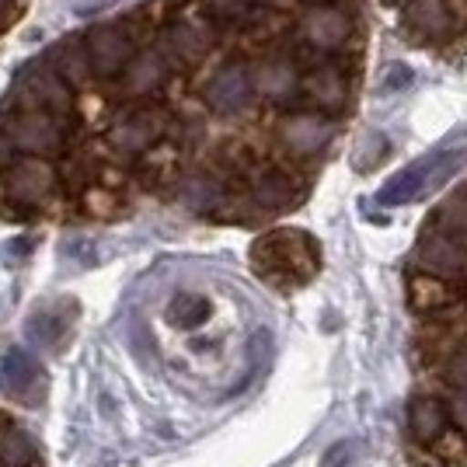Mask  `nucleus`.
<instances>
[{"label":"nucleus","instance_id":"nucleus-14","mask_svg":"<svg viewBox=\"0 0 467 467\" xmlns=\"http://www.w3.org/2000/svg\"><path fill=\"white\" fill-rule=\"evenodd\" d=\"M53 189H57V171L46 157L21 154L4 171V192L18 206H39L53 195Z\"/></svg>","mask_w":467,"mask_h":467},{"label":"nucleus","instance_id":"nucleus-3","mask_svg":"<svg viewBox=\"0 0 467 467\" xmlns=\"http://www.w3.org/2000/svg\"><path fill=\"white\" fill-rule=\"evenodd\" d=\"M296 46H304L314 57H338L359 39V25L356 15L346 11V4H331V7H307L296 18Z\"/></svg>","mask_w":467,"mask_h":467},{"label":"nucleus","instance_id":"nucleus-25","mask_svg":"<svg viewBox=\"0 0 467 467\" xmlns=\"http://www.w3.org/2000/svg\"><path fill=\"white\" fill-rule=\"evenodd\" d=\"M67 317L63 314H53V311H39L32 321H28V338H36L39 346L46 349H57L59 338H63V331H67Z\"/></svg>","mask_w":467,"mask_h":467},{"label":"nucleus","instance_id":"nucleus-11","mask_svg":"<svg viewBox=\"0 0 467 467\" xmlns=\"http://www.w3.org/2000/svg\"><path fill=\"white\" fill-rule=\"evenodd\" d=\"M252 67V88L254 98L269 101V105H290L300 98V63L290 57V53H265L258 57Z\"/></svg>","mask_w":467,"mask_h":467},{"label":"nucleus","instance_id":"nucleus-12","mask_svg":"<svg viewBox=\"0 0 467 467\" xmlns=\"http://www.w3.org/2000/svg\"><path fill=\"white\" fill-rule=\"evenodd\" d=\"M275 137L286 147V154L317 157V154H325L328 143L335 140V122H331V116H325V112L300 109V112H290V116L279 119Z\"/></svg>","mask_w":467,"mask_h":467},{"label":"nucleus","instance_id":"nucleus-27","mask_svg":"<svg viewBox=\"0 0 467 467\" xmlns=\"http://www.w3.org/2000/svg\"><path fill=\"white\" fill-rule=\"evenodd\" d=\"M349 461H352V443H335L321 457V467H349Z\"/></svg>","mask_w":467,"mask_h":467},{"label":"nucleus","instance_id":"nucleus-8","mask_svg":"<svg viewBox=\"0 0 467 467\" xmlns=\"http://www.w3.org/2000/svg\"><path fill=\"white\" fill-rule=\"evenodd\" d=\"M7 137H11V147L21 154L53 157L67 143V122L49 112H36V109H15V116L7 122Z\"/></svg>","mask_w":467,"mask_h":467},{"label":"nucleus","instance_id":"nucleus-32","mask_svg":"<svg viewBox=\"0 0 467 467\" xmlns=\"http://www.w3.org/2000/svg\"><path fill=\"white\" fill-rule=\"evenodd\" d=\"M390 4H398V7H401V4H405V0H390Z\"/></svg>","mask_w":467,"mask_h":467},{"label":"nucleus","instance_id":"nucleus-31","mask_svg":"<svg viewBox=\"0 0 467 467\" xmlns=\"http://www.w3.org/2000/svg\"><path fill=\"white\" fill-rule=\"evenodd\" d=\"M258 7H269V11H293L300 0H254Z\"/></svg>","mask_w":467,"mask_h":467},{"label":"nucleus","instance_id":"nucleus-16","mask_svg":"<svg viewBox=\"0 0 467 467\" xmlns=\"http://www.w3.org/2000/svg\"><path fill=\"white\" fill-rule=\"evenodd\" d=\"M300 199H304V185H296V178L286 175V171H265V175H258L252 182V192H248V202L265 216L286 213Z\"/></svg>","mask_w":467,"mask_h":467},{"label":"nucleus","instance_id":"nucleus-26","mask_svg":"<svg viewBox=\"0 0 467 467\" xmlns=\"http://www.w3.org/2000/svg\"><path fill=\"white\" fill-rule=\"evenodd\" d=\"M28 457H32V447H28V440L21 436V432H4L0 436V464L4 467H21L28 464Z\"/></svg>","mask_w":467,"mask_h":467},{"label":"nucleus","instance_id":"nucleus-7","mask_svg":"<svg viewBox=\"0 0 467 467\" xmlns=\"http://www.w3.org/2000/svg\"><path fill=\"white\" fill-rule=\"evenodd\" d=\"M202 101L206 109L216 112V116H244L254 101V88H252V67L241 63V59H231L223 67H216L210 80L202 84Z\"/></svg>","mask_w":467,"mask_h":467},{"label":"nucleus","instance_id":"nucleus-6","mask_svg":"<svg viewBox=\"0 0 467 467\" xmlns=\"http://www.w3.org/2000/svg\"><path fill=\"white\" fill-rule=\"evenodd\" d=\"M164 133H168V112L154 101H137L116 119L109 140H112V147L119 154L143 157L164 140Z\"/></svg>","mask_w":467,"mask_h":467},{"label":"nucleus","instance_id":"nucleus-24","mask_svg":"<svg viewBox=\"0 0 467 467\" xmlns=\"http://www.w3.org/2000/svg\"><path fill=\"white\" fill-rule=\"evenodd\" d=\"M171 321L182 325V328H195V325H202L206 321V314H210V304H206V296H199V293H178L175 300H171Z\"/></svg>","mask_w":467,"mask_h":467},{"label":"nucleus","instance_id":"nucleus-30","mask_svg":"<svg viewBox=\"0 0 467 467\" xmlns=\"http://www.w3.org/2000/svg\"><path fill=\"white\" fill-rule=\"evenodd\" d=\"M453 419H457V426L467 432V388H457V394H453Z\"/></svg>","mask_w":467,"mask_h":467},{"label":"nucleus","instance_id":"nucleus-20","mask_svg":"<svg viewBox=\"0 0 467 467\" xmlns=\"http://www.w3.org/2000/svg\"><path fill=\"white\" fill-rule=\"evenodd\" d=\"M409 426L419 443H436L447 432V411L436 398H415L409 409Z\"/></svg>","mask_w":467,"mask_h":467},{"label":"nucleus","instance_id":"nucleus-10","mask_svg":"<svg viewBox=\"0 0 467 467\" xmlns=\"http://www.w3.org/2000/svg\"><path fill=\"white\" fill-rule=\"evenodd\" d=\"M401 25L411 39L422 42V46H443L461 32L453 0H405Z\"/></svg>","mask_w":467,"mask_h":467},{"label":"nucleus","instance_id":"nucleus-23","mask_svg":"<svg viewBox=\"0 0 467 467\" xmlns=\"http://www.w3.org/2000/svg\"><path fill=\"white\" fill-rule=\"evenodd\" d=\"M436 231H443L447 237H453L457 244H464L467 248V192L453 195L447 206L440 210V216H436Z\"/></svg>","mask_w":467,"mask_h":467},{"label":"nucleus","instance_id":"nucleus-5","mask_svg":"<svg viewBox=\"0 0 467 467\" xmlns=\"http://www.w3.org/2000/svg\"><path fill=\"white\" fill-rule=\"evenodd\" d=\"M11 105L15 109L49 112V116L70 122V116H74V88L59 78L49 63H28L18 74V80H15Z\"/></svg>","mask_w":467,"mask_h":467},{"label":"nucleus","instance_id":"nucleus-28","mask_svg":"<svg viewBox=\"0 0 467 467\" xmlns=\"http://www.w3.org/2000/svg\"><path fill=\"white\" fill-rule=\"evenodd\" d=\"M447 377L457 384V388H467V349H461L447 367Z\"/></svg>","mask_w":467,"mask_h":467},{"label":"nucleus","instance_id":"nucleus-2","mask_svg":"<svg viewBox=\"0 0 467 467\" xmlns=\"http://www.w3.org/2000/svg\"><path fill=\"white\" fill-rule=\"evenodd\" d=\"M220 28L206 18L195 4H185L178 15H171V21L161 28V39H157V49L171 59L175 70H189V67H199L213 57V49L220 46Z\"/></svg>","mask_w":467,"mask_h":467},{"label":"nucleus","instance_id":"nucleus-15","mask_svg":"<svg viewBox=\"0 0 467 467\" xmlns=\"http://www.w3.org/2000/svg\"><path fill=\"white\" fill-rule=\"evenodd\" d=\"M419 265L426 269V275H436V279H457L467 265V248L432 227L419 241Z\"/></svg>","mask_w":467,"mask_h":467},{"label":"nucleus","instance_id":"nucleus-9","mask_svg":"<svg viewBox=\"0 0 467 467\" xmlns=\"http://www.w3.org/2000/svg\"><path fill=\"white\" fill-rule=\"evenodd\" d=\"M300 95H304V101L311 105L314 112H325V116L349 109L352 80L346 78V63H335L331 57L317 59L300 78Z\"/></svg>","mask_w":467,"mask_h":467},{"label":"nucleus","instance_id":"nucleus-21","mask_svg":"<svg viewBox=\"0 0 467 467\" xmlns=\"http://www.w3.org/2000/svg\"><path fill=\"white\" fill-rule=\"evenodd\" d=\"M195 7L206 15V18L213 21L220 32H227V28H244L248 18L254 15V0H195Z\"/></svg>","mask_w":467,"mask_h":467},{"label":"nucleus","instance_id":"nucleus-19","mask_svg":"<svg viewBox=\"0 0 467 467\" xmlns=\"http://www.w3.org/2000/svg\"><path fill=\"white\" fill-rule=\"evenodd\" d=\"M432 161H436V154L422 157V161H415L411 168H405V171L394 178V182H388V189L380 192V202H384V206H401V202H409V199H415V195L429 192Z\"/></svg>","mask_w":467,"mask_h":467},{"label":"nucleus","instance_id":"nucleus-13","mask_svg":"<svg viewBox=\"0 0 467 467\" xmlns=\"http://www.w3.org/2000/svg\"><path fill=\"white\" fill-rule=\"evenodd\" d=\"M171 74H175L171 59L164 57L157 46H143L137 57L130 59V67L119 74L116 91L122 98H130V101H150V98L168 88Z\"/></svg>","mask_w":467,"mask_h":467},{"label":"nucleus","instance_id":"nucleus-18","mask_svg":"<svg viewBox=\"0 0 467 467\" xmlns=\"http://www.w3.org/2000/svg\"><path fill=\"white\" fill-rule=\"evenodd\" d=\"M46 63H49L70 88H74V84H88V80L95 78V74H91V63H88V49H84V36H70V39L57 42V46L49 49Z\"/></svg>","mask_w":467,"mask_h":467},{"label":"nucleus","instance_id":"nucleus-1","mask_svg":"<svg viewBox=\"0 0 467 467\" xmlns=\"http://www.w3.org/2000/svg\"><path fill=\"white\" fill-rule=\"evenodd\" d=\"M252 265L265 283H273L279 290H293L314 279V273L321 269V252L307 231L279 227V231L262 234L252 244Z\"/></svg>","mask_w":467,"mask_h":467},{"label":"nucleus","instance_id":"nucleus-4","mask_svg":"<svg viewBox=\"0 0 467 467\" xmlns=\"http://www.w3.org/2000/svg\"><path fill=\"white\" fill-rule=\"evenodd\" d=\"M140 25L137 18L126 21H105L84 36L88 63L98 80H119V74L130 67V59L140 53Z\"/></svg>","mask_w":467,"mask_h":467},{"label":"nucleus","instance_id":"nucleus-29","mask_svg":"<svg viewBox=\"0 0 467 467\" xmlns=\"http://www.w3.org/2000/svg\"><path fill=\"white\" fill-rule=\"evenodd\" d=\"M25 4H28V0H0V32H4V28H7L11 21L21 18Z\"/></svg>","mask_w":467,"mask_h":467},{"label":"nucleus","instance_id":"nucleus-17","mask_svg":"<svg viewBox=\"0 0 467 467\" xmlns=\"http://www.w3.org/2000/svg\"><path fill=\"white\" fill-rule=\"evenodd\" d=\"M39 363L28 356L25 349H7L4 356V367H0V388L4 394H11L15 401L25 405H36V388H39Z\"/></svg>","mask_w":467,"mask_h":467},{"label":"nucleus","instance_id":"nucleus-22","mask_svg":"<svg viewBox=\"0 0 467 467\" xmlns=\"http://www.w3.org/2000/svg\"><path fill=\"white\" fill-rule=\"evenodd\" d=\"M453 300H457V293L447 286V279H436V275H415L411 279V304L419 311H443Z\"/></svg>","mask_w":467,"mask_h":467}]
</instances>
